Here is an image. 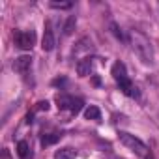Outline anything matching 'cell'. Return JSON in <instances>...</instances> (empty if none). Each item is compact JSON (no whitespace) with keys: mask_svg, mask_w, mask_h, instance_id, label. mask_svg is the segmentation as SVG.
<instances>
[{"mask_svg":"<svg viewBox=\"0 0 159 159\" xmlns=\"http://www.w3.org/2000/svg\"><path fill=\"white\" fill-rule=\"evenodd\" d=\"M84 116H86V120H101V112H99V109L98 107H94V105H90L86 111H84Z\"/></svg>","mask_w":159,"mask_h":159,"instance_id":"cell-10","label":"cell"},{"mask_svg":"<svg viewBox=\"0 0 159 159\" xmlns=\"http://www.w3.org/2000/svg\"><path fill=\"white\" fill-rule=\"evenodd\" d=\"M83 99H79V98H71V105H69V112L71 114H79L83 111Z\"/></svg>","mask_w":159,"mask_h":159,"instance_id":"cell-12","label":"cell"},{"mask_svg":"<svg viewBox=\"0 0 159 159\" xmlns=\"http://www.w3.org/2000/svg\"><path fill=\"white\" fill-rule=\"evenodd\" d=\"M127 41H129L133 52H135L144 64H153V49H152V43H150V39H148L140 30H129Z\"/></svg>","mask_w":159,"mask_h":159,"instance_id":"cell-1","label":"cell"},{"mask_svg":"<svg viewBox=\"0 0 159 159\" xmlns=\"http://www.w3.org/2000/svg\"><path fill=\"white\" fill-rule=\"evenodd\" d=\"M118 86H120V90H122L127 98H139V90H137V86L129 81V79H125V81L118 83Z\"/></svg>","mask_w":159,"mask_h":159,"instance_id":"cell-8","label":"cell"},{"mask_svg":"<svg viewBox=\"0 0 159 159\" xmlns=\"http://www.w3.org/2000/svg\"><path fill=\"white\" fill-rule=\"evenodd\" d=\"M75 25H77V17L75 15H69L67 21H66V25H64V34L66 36H71L73 30H75Z\"/></svg>","mask_w":159,"mask_h":159,"instance_id":"cell-11","label":"cell"},{"mask_svg":"<svg viewBox=\"0 0 159 159\" xmlns=\"http://www.w3.org/2000/svg\"><path fill=\"white\" fill-rule=\"evenodd\" d=\"M56 45V39H54V34H52V28H51V23H45V32H43V39H41V47L43 51H52Z\"/></svg>","mask_w":159,"mask_h":159,"instance_id":"cell-6","label":"cell"},{"mask_svg":"<svg viewBox=\"0 0 159 159\" xmlns=\"http://www.w3.org/2000/svg\"><path fill=\"white\" fill-rule=\"evenodd\" d=\"M62 139V133H51V135H43V139H41V144L43 146H49V144H54L56 140H60Z\"/></svg>","mask_w":159,"mask_h":159,"instance_id":"cell-13","label":"cell"},{"mask_svg":"<svg viewBox=\"0 0 159 159\" xmlns=\"http://www.w3.org/2000/svg\"><path fill=\"white\" fill-rule=\"evenodd\" d=\"M120 140H122L124 146H127V148H129L131 152H135L137 155H140V157H146V155H148V146H146L140 139H137L135 135L125 133V131H120Z\"/></svg>","mask_w":159,"mask_h":159,"instance_id":"cell-2","label":"cell"},{"mask_svg":"<svg viewBox=\"0 0 159 159\" xmlns=\"http://www.w3.org/2000/svg\"><path fill=\"white\" fill-rule=\"evenodd\" d=\"M36 109H38V111H49V101H39Z\"/></svg>","mask_w":159,"mask_h":159,"instance_id":"cell-17","label":"cell"},{"mask_svg":"<svg viewBox=\"0 0 159 159\" xmlns=\"http://www.w3.org/2000/svg\"><path fill=\"white\" fill-rule=\"evenodd\" d=\"M77 157V150L73 148H60L54 152V159H75Z\"/></svg>","mask_w":159,"mask_h":159,"instance_id":"cell-9","label":"cell"},{"mask_svg":"<svg viewBox=\"0 0 159 159\" xmlns=\"http://www.w3.org/2000/svg\"><path fill=\"white\" fill-rule=\"evenodd\" d=\"M94 67H96V58H92V56H84L83 60H79V62H77V73L81 75V77H88V75H92Z\"/></svg>","mask_w":159,"mask_h":159,"instance_id":"cell-4","label":"cell"},{"mask_svg":"<svg viewBox=\"0 0 159 159\" xmlns=\"http://www.w3.org/2000/svg\"><path fill=\"white\" fill-rule=\"evenodd\" d=\"M17 153H19L21 159H26V157H28L30 148H28V142H26V140H21V142L17 144Z\"/></svg>","mask_w":159,"mask_h":159,"instance_id":"cell-14","label":"cell"},{"mask_svg":"<svg viewBox=\"0 0 159 159\" xmlns=\"http://www.w3.org/2000/svg\"><path fill=\"white\" fill-rule=\"evenodd\" d=\"M13 41L19 49L23 51H30L36 45V32L34 30H17L13 34Z\"/></svg>","mask_w":159,"mask_h":159,"instance_id":"cell-3","label":"cell"},{"mask_svg":"<svg viewBox=\"0 0 159 159\" xmlns=\"http://www.w3.org/2000/svg\"><path fill=\"white\" fill-rule=\"evenodd\" d=\"M73 4L71 2H51V8H54V10H69Z\"/></svg>","mask_w":159,"mask_h":159,"instance_id":"cell-16","label":"cell"},{"mask_svg":"<svg viewBox=\"0 0 159 159\" xmlns=\"http://www.w3.org/2000/svg\"><path fill=\"white\" fill-rule=\"evenodd\" d=\"M111 75L114 77L116 83H122V81H125V79H129L124 62H114V64H112V69H111Z\"/></svg>","mask_w":159,"mask_h":159,"instance_id":"cell-7","label":"cell"},{"mask_svg":"<svg viewBox=\"0 0 159 159\" xmlns=\"http://www.w3.org/2000/svg\"><path fill=\"white\" fill-rule=\"evenodd\" d=\"M30 67H32V56H28V54H23V56L15 58V62H13V69L21 75H26L30 71Z\"/></svg>","mask_w":159,"mask_h":159,"instance_id":"cell-5","label":"cell"},{"mask_svg":"<svg viewBox=\"0 0 159 159\" xmlns=\"http://www.w3.org/2000/svg\"><path fill=\"white\" fill-rule=\"evenodd\" d=\"M111 32H112V34H114V36H116V38H118L120 41H125V39H127V38L124 36V32H122V28H120V26H118L116 23H111Z\"/></svg>","mask_w":159,"mask_h":159,"instance_id":"cell-15","label":"cell"}]
</instances>
